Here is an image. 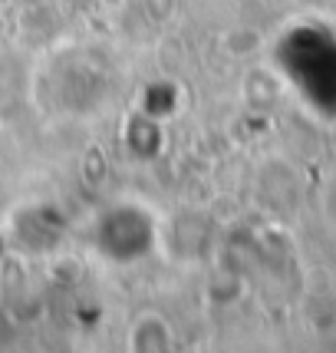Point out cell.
I'll use <instances>...</instances> for the list:
<instances>
[{
  "label": "cell",
  "instance_id": "cell-2",
  "mask_svg": "<svg viewBox=\"0 0 336 353\" xmlns=\"http://www.w3.org/2000/svg\"><path fill=\"white\" fill-rule=\"evenodd\" d=\"M175 343V334L162 314L155 310H145L138 314L132 327H129V347L132 350H142V353H158V350H171Z\"/></svg>",
  "mask_w": 336,
  "mask_h": 353
},
{
  "label": "cell",
  "instance_id": "cell-1",
  "mask_svg": "<svg viewBox=\"0 0 336 353\" xmlns=\"http://www.w3.org/2000/svg\"><path fill=\"white\" fill-rule=\"evenodd\" d=\"M92 241H96V251L112 264H136L155 251L158 225L145 205L123 201V205H112L109 212L99 215Z\"/></svg>",
  "mask_w": 336,
  "mask_h": 353
}]
</instances>
